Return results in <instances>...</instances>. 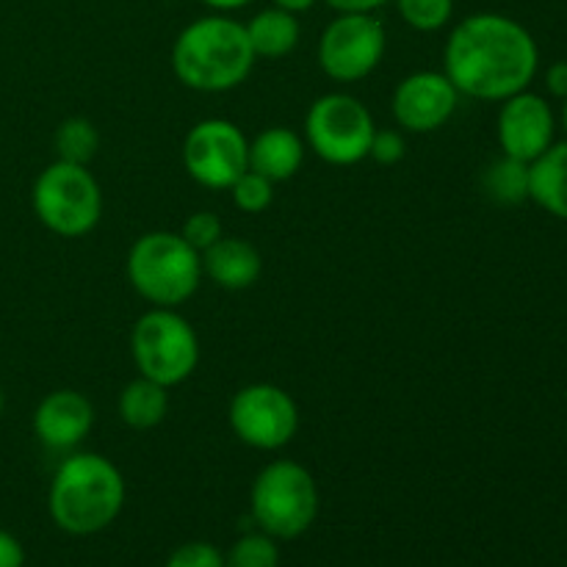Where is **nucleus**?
Listing matches in <instances>:
<instances>
[{
  "mask_svg": "<svg viewBox=\"0 0 567 567\" xmlns=\"http://www.w3.org/2000/svg\"><path fill=\"white\" fill-rule=\"evenodd\" d=\"M537 66L540 50L529 28L496 11L463 17L443 48V72L460 97L502 103L529 89Z\"/></svg>",
  "mask_w": 567,
  "mask_h": 567,
  "instance_id": "nucleus-1",
  "label": "nucleus"
},
{
  "mask_svg": "<svg viewBox=\"0 0 567 567\" xmlns=\"http://www.w3.org/2000/svg\"><path fill=\"white\" fill-rule=\"evenodd\" d=\"M127 485L122 471L97 452H70L55 468L48 509L61 532L75 537L97 535L120 518Z\"/></svg>",
  "mask_w": 567,
  "mask_h": 567,
  "instance_id": "nucleus-2",
  "label": "nucleus"
},
{
  "mask_svg": "<svg viewBox=\"0 0 567 567\" xmlns=\"http://www.w3.org/2000/svg\"><path fill=\"white\" fill-rule=\"evenodd\" d=\"M255 61L244 22L216 11L188 22L172 44V70L194 92H233L252 75Z\"/></svg>",
  "mask_w": 567,
  "mask_h": 567,
  "instance_id": "nucleus-3",
  "label": "nucleus"
},
{
  "mask_svg": "<svg viewBox=\"0 0 567 567\" xmlns=\"http://www.w3.org/2000/svg\"><path fill=\"white\" fill-rule=\"evenodd\" d=\"M125 271L144 302L153 308H177L199 291L203 258L181 233L153 230L133 241Z\"/></svg>",
  "mask_w": 567,
  "mask_h": 567,
  "instance_id": "nucleus-4",
  "label": "nucleus"
},
{
  "mask_svg": "<svg viewBox=\"0 0 567 567\" xmlns=\"http://www.w3.org/2000/svg\"><path fill=\"white\" fill-rule=\"evenodd\" d=\"M249 513L275 540H297L319 515V485L297 460H275L255 476Z\"/></svg>",
  "mask_w": 567,
  "mask_h": 567,
  "instance_id": "nucleus-5",
  "label": "nucleus"
},
{
  "mask_svg": "<svg viewBox=\"0 0 567 567\" xmlns=\"http://www.w3.org/2000/svg\"><path fill=\"white\" fill-rule=\"evenodd\" d=\"M37 219L61 238H83L103 219V188L89 166L55 158L31 188Z\"/></svg>",
  "mask_w": 567,
  "mask_h": 567,
  "instance_id": "nucleus-6",
  "label": "nucleus"
},
{
  "mask_svg": "<svg viewBox=\"0 0 567 567\" xmlns=\"http://www.w3.org/2000/svg\"><path fill=\"white\" fill-rule=\"evenodd\" d=\"M131 358L138 377L175 388L199 365V338L177 308H150L131 330Z\"/></svg>",
  "mask_w": 567,
  "mask_h": 567,
  "instance_id": "nucleus-7",
  "label": "nucleus"
},
{
  "mask_svg": "<svg viewBox=\"0 0 567 567\" xmlns=\"http://www.w3.org/2000/svg\"><path fill=\"white\" fill-rule=\"evenodd\" d=\"M374 131L369 105L349 92L321 94L305 116V144L330 166H354L369 158Z\"/></svg>",
  "mask_w": 567,
  "mask_h": 567,
  "instance_id": "nucleus-8",
  "label": "nucleus"
},
{
  "mask_svg": "<svg viewBox=\"0 0 567 567\" xmlns=\"http://www.w3.org/2000/svg\"><path fill=\"white\" fill-rule=\"evenodd\" d=\"M227 421L244 446L277 452L297 437L299 408L286 388L275 382H252L233 393Z\"/></svg>",
  "mask_w": 567,
  "mask_h": 567,
  "instance_id": "nucleus-9",
  "label": "nucleus"
},
{
  "mask_svg": "<svg viewBox=\"0 0 567 567\" xmlns=\"http://www.w3.org/2000/svg\"><path fill=\"white\" fill-rule=\"evenodd\" d=\"M385 25L374 14H338L316 44L321 72L336 83H358L385 59Z\"/></svg>",
  "mask_w": 567,
  "mask_h": 567,
  "instance_id": "nucleus-10",
  "label": "nucleus"
},
{
  "mask_svg": "<svg viewBox=\"0 0 567 567\" xmlns=\"http://www.w3.org/2000/svg\"><path fill=\"white\" fill-rule=\"evenodd\" d=\"M183 169L197 186L230 192L249 169V138L236 122L221 116L197 122L183 138Z\"/></svg>",
  "mask_w": 567,
  "mask_h": 567,
  "instance_id": "nucleus-11",
  "label": "nucleus"
},
{
  "mask_svg": "<svg viewBox=\"0 0 567 567\" xmlns=\"http://www.w3.org/2000/svg\"><path fill=\"white\" fill-rule=\"evenodd\" d=\"M460 105V92L449 81L446 72L421 70L410 72L396 83L391 97L393 120L399 131L408 133H435L446 125Z\"/></svg>",
  "mask_w": 567,
  "mask_h": 567,
  "instance_id": "nucleus-12",
  "label": "nucleus"
},
{
  "mask_svg": "<svg viewBox=\"0 0 567 567\" xmlns=\"http://www.w3.org/2000/svg\"><path fill=\"white\" fill-rule=\"evenodd\" d=\"M554 133H557V120H554V111L546 97L524 89V92L502 100V111L496 120L502 155L532 164L551 147Z\"/></svg>",
  "mask_w": 567,
  "mask_h": 567,
  "instance_id": "nucleus-13",
  "label": "nucleus"
},
{
  "mask_svg": "<svg viewBox=\"0 0 567 567\" xmlns=\"http://www.w3.org/2000/svg\"><path fill=\"white\" fill-rule=\"evenodd\" d=\"M94 426V408L83 393L59 388L33 410V435L50 452H75Z\"/></svg>",
  "mask_w": 567,
  "mask_h": 567,
  "instance_id": "nucleus-14",
  "label": "nucleus"
},
{
  "mask_svg": "<svg viewBox=\"0 0 567 567\" xmlns=\"http://www.w3.org/2000/svg\"><path fill=\"white\" fill-rule=\"evenodd\" d=\"M199 258H203V277H210L225 291H247L264 275L260 249L236 236H221Z\"/></svg>",
  "mask_w": 567,
  "mask_h": 567,
  "instance_id": "nucleus-15",
  "label": "nucleus"
},
{
  "mask_svg": "<svg viewBox=\"0 0 567 567\" xmlns=\"http://www.w3.org/2000/svg\"><path fill=\"white\" fill-rule=\"evenodd\" d=\"M305 138L291 127H266L249 142V169L271 183L291 181L305 164Z\"/></svg>",
  "mask_w": 567,
  "mask_h": 567,
  "instance_id": "nucleus-16",
  "label": "nucleus"
},
{
  "mask_svg": "<svg viewBox=\"0 0 567 567\" xmlns=\"http://www.w3.org/2000/svg\"><path fill=\"white\" fill-rule=\"evenodd\" d=\"M529 199L567 221V142H554L529 164Z\"/></svg>",
  "mask_w": 567,
  "mask_h": 567,
  "instance_id": "nucleus-17",
  "label": "nucleus"
},
{
  "mask_svg": "<svg viewBox=\"0 0 567 567\" xmlns=\"http://www.w3.org/2000/svg\"><path fill=\"white\" fill-rule=\"evenodd\" d=\"M244 28H247L249 44L258 59H286L302 39L299 17L286 9H277V6L260 9L252 20L244 22Z\"/></svg>",
  "mask_w": 567,
  "mask_h": 567,
  "instance_id": "nucleus-18",
  "label": "nucleus"
},
{
  "mask_svg": "<svg viewBox=\"0 0 567 567\" xmlns=\"http://www.w3.org/2000/svg\"><path fill=\"white\" fill-rule=\"evenodd\" d=\"M169 388L158 385L147 377H136L122 388L120 399H116V413H120L122 424L144 432L164 424V419L169 415Z\"/></svg>",
  "mask_w": 567,
  "mask_h": 567,
  "instance_id": "nucleus-19",
  "label": "nucleus"
},
{
  "mask_svg": "<svg viewBox=\"0 0 567 567\" xmlns=\"http://www.w3.org/2000/svg\"><path fill=\"white\" fill-rule=\"evenodd\" d=\"M482 188H485L487 199H493L496 205L526 203L529 199V164L502 155L485 169Z\"/></svg>",
  "mask_w": 567,
  "mask_h": 567,
  "instance_id": "nucleus-20",
  "label": "nucleus"
},
{
  "mask_svg": "<svg viewBox=\"0 0 567 567\" xmlns=\"http://www.w3.org/2000/svg\"><path fill=\"white\" fill-rule=\"evenodd\" d=\"M53 147L59 161L89 166V161H92L100 150V131L94 127L92 120H86V116H70V120H64L55 127Z\"/></svg>",
  "mask_w": 567,
  "mask_h": 567,
  "instance_id": "nucleus-21",
  "label": "nucleus"
},
{
  "mask_svg": "<svg viewBox=\"0 0 567 567\" xmlns=\"http://www.w3.org/2000/svg\"><path fill=\"white\" fill-rule=\"evenodd\" d=\"M225 567H280V546L266 532H249L225 554Z\"/></svg>",
  "mask_w": 567,
  "mask_h": 567,
  "instance_id": "nucleus-22",
  "label": "nucleus"
},
{
  "mask_svg": "<svg viewBox=\"0 0 567 567\" xmlns=\"http://www.w3.org/2000/svg\"><path fill=\"white\" fill-rule=\"evenodd\" d=\"M404 25L421 33L446 28L454 17V0H393Z\"/></svg>",
  "mask_w": 567,
  "mask_h": 567,
  "instance_id": "nucleus-23",
  "label": "nucleus"
},
{
  "mask_svg": "<svg viewBox=\"0 0 567 567\" xmlns=\"http://www.w3.org/2000/svg\"><path fill=\"white\" fill-rule=\"evenodd\" d=\"M233 205L244 214H264L271 203H275V183L269 177L258 175V172L247 169L236 183L230 186Z\"/></svg>",
  "mask_w": 567,
  "mask_h": 567,
  "instance_id": "nucleus-24",
  "label": "nucleus"
},
{
  "mask_svg": "<svg viewBox=\"0 0 567 567\" xmlns=\"http://www.w3.org/2000/svg\"><path fill=\"white\" fill-rule=\"evenodd\" d=\"M181 236L186 238L199 255H203L205 249L214 247V244L225 236V230H221L219 216L210 214V210H197V214H192L186 221H183Z\"/></svg>",
  "mask_w": 567,
  "mask_h": 567,
  "instance_id": "nucleus-25",
  "label": "nucleus"
},
{
  "mask_svg": "<svg viewBox=\"0 0 567 567\" xmlns=\"http://www.w3.org/2000/svg\"><path fill=\"white\" fill-rule=\"evenodd\" d=\"M164 567H225V554L203 540L183 543L169 554Z\"/></svg>",
  "mask_w": 567,
  "mask_h": 567,
  "instance_id": "nucleus-26",
  "label": "nucleus"
},
{
  "mask_svg": "<svg viewBox=\"0 0 567 567\" xmlns=\"http://www.w3.org/2000/svg\"><path fill=\"white\" fill-rule=\"evenodd\" d=\"M408 155V142H404V133L399 127H377L374 138H371L369 158H374L377 164L393 166Z\"/></svg>",
  "mask_w": 567,
  "mask_h": 567,
  "instance_id": "nucleus-27",
  "label": "nucleus"
},
{
  "mask_svg": "<svg viewBox=\"0 0 567 567\" xmlns=\"http://www.w3.org/2000/svg\"><path fill=\"white\" fill-rule=\"evenodd\" d=\"M0 567H25V548L6 529H0Z\"/></svg>",
  "mask_w": 567,
  "mask_h": 567,
  "instance_id": "nucleus-28",
  "label": "nucleus"
},
{
  "mask_svg": "<svg viewBox=\"0 0 567 567\" xmlns=\"http://www.w3.org/2000/svg\"><path fill=\"white\" fill-rule=\"evenodd\" d=\"M324 3L338 14H374L391 0H324Z\"/></svg>",
  "mask_w": 567,
  "mask_h": 567,
  "instance_id": "nucleus-29",
  "label": "nucleus"
},
{
  "mask_svg": "<svg viewBox=\"0 0 567 567\" xmlns=\"http://www.w3.org/2000/svg\"><path fill=\"white\" fill-rule=\"evenodd\" d=\"M546 86L554 97H567V61H557V64L548 66Z\"/></svg>",
  "mask_w": 567,
  "mask_h": 567,
  "instance_id": "nucleus-30",
  "label": "nucleus"
},
{
  "mask_svg": "<svg viewBox=\"0 0 567 567\" xmlns=\"http://www.w3.org/2000/svg\"><path fill=\"white\" fill-rule=\"evenodd\" d=\"M203 6H208L210 11H216V14H230V11H238L244 9V6H249L252 0H199Z\"/></svg>",
  "mask_w": 567,
  "mask_h": 567,
  "instance_id": "nucleus-31",
  "label": "nucleus"
},
{
  "mask_svg": "<svg viewBox=\"0 0 567 567\" xmlns=\"http://www.w3.org/2000/svg\"><path fill=\"white\" fill-rule=\"evenodd\" d=\"M316 3H319V0H271V6L291 11V14H302V11H310Z\"/></svg>",
  "mask_w": 567,
  "mask_h": 567,
  "instance_id": "nucleus-32",
  "label": "nucleus"
},
{
  "mask_svg": "<svg viewBox=\"0 0 567 567\" xmlns=\"http://www.w3.org/2000/svg\"><path fill=\"white\" fill-rule=\"evenodd\" d=\"M563 127H565V133H567V97H565V105H563Z\"/></svg>",
  "mask_w": 567,
  "mask_h": 567,
  "instance_id": "nucleus-33",
  "label": "nucleus"
},
{
  "mask_svg": "<svg viewBox=\"0 0 567 567\" xmlns=\"http://www.w3.org/2000/svg\"><path fill=\"white\" fill-rule=\"evenodd\" d=\"M3 404H6V399H3V388H0V415H3Z\"/></svg>",
  "mask_w": 567,
  "mask_h": 567,
  "instance_id": "nucleus-34",
  "label": "nucleus"
}]
</instances>
